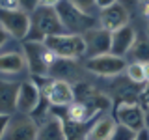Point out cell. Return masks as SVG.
<instances>
[{
  "mask_svg": "<svg viewBox=\"0 0 149 140\" xmlns=\"http://www.w3.org/2000/svg\"><path fill=\"white\" fill-rule=\"evenodd\" d=\"M37 123L28 114H17L15 118H9V123L0 140H34L36 138Z\"/></svg>",
  "mask_w": 149,
  "mask_h": 140,
  "instance_id": "ba28073f",
  "label": "cell"
},
{
  "mask_svg": "<svg viewBox=\"0 0 149 140\" xmlns=\"http://www.w3.org/2000/svg\"><path fill=\"white\" fill-rule=\"evenodd\" d=\"M132 54L138 62H149V37H143V39H136L132 45Z\"/></svg>",
  "mask_w": 149,
  "mask_h": 140,
  "instance_id": "ac0fdd59",
  "label": "cell"
},
{
  "mask_svg": "<svg viewBox=\"0 0 149 140\" xmlns=\"http://www.w3.org/2000/svg\"><path fill=\"white\" fill-rule=\"evenodd\" d=\"M9 118H11L9 114H0V136H2L4 131H6L8 123H9Z\"/></svg>",
  "mask_w": 149,
  "mask_h": 140,
  "instance_id": "d4e9b609",
  "label": "cell"
},
{
  "mask_svg": "<svg viewBox=\"0 0 149 140\" xmlns=\"http://www.w3.org/2000/svg\"><path fill=\"white\" fill-rule=\"evenodd\" d=\"M114 127H116L114 118H110V116H101V118L90 127V131L86 133V138L88 140H108Z\"/></svg>",
  "mask_w": 149,
  "mask_h": 140,
  "instance_id": "e0dca14e",
  "label": "cell"
},
{
  "mask_svg": "<svg viewBox=\"0 0 149 140\" xmlns=\"http://www.w3.org/2000/svg\"><path fill=\"white\" fill-rule=\"evenodd\" d=\"M0 24L8 36L15 39H26L30 32V15L22 9H0Z\"/></svg>",
  "mask_w": 149,
  "mask_h": 140,
  "instance_id": "8992f818",
  "label": "cell"
},
{
  "mask_svg": "<svg viewBox=\"0 0 149 140\" xmlns=\"http://www.w3.org/2000/svg\"><path fill=\"white\" fill-rule=\"evenodd\" d=\"M84 140H88V138H84Z\"/></svg>",
  "mask_w": 149,
  "mask_h": 140,
  "instance_id": "e575fe53",
  "label": "cell"
},
{
  "mask_svg": "<svg viewBox=\"0 0 149 140\" xmlns=\"http://www.w3.org/2000/svg\"><path fill=\"white\" fill-rule=\"evenodd\" d=\"M134 140H149V129L143 127V129L136 131V136H134Z\"/></svg>",
  "mask_w": 149,
  "mask_h": 140,
  "instance_id": "484cf974",
  "label": "cell"
},
{
  "mask_svg": "<svg viewBox=\"0 0 149 140\" xmlns=\"http://www.w3.org/2000/svg\"><path fill=\"white\" fill-rule=\"evenodd\" d=\"M37 86H39V84H37ZM39 90H41V95H43L52 106H56V108L67 106L74 101L73 86L67 80H62V78L45 77V82L39 86Z\"/></svg>",
  "mask_w": 149,
  "mask_h": 140,
  "instance_id": "5b68a950",
  "label": "cell"
},
{
  "mask_svg": "<svg viewBox=\"0 0 149 140\" xmlns=\"http://www.w3.org/2000/svg\"><path fill=\"white\" fill-rule=\"evenodd\" d=\"M54 9L58 13V19L62 22L63 32H67V34H84L86 30L95 26V17L82 13L69 0H60Z\"/></svg>",
  "mask_w": 149,
  "mask_h": 140,
  "instance_id": "3957f363",
  "label": "cell"
},
{
  "mask_svg": "<svg viewBox=\"0 0 149 140\" xmlns=\"http://www.w3.org/2000/svg\"><path fill=\"white\" fill-rule=\"evenodd\" d=\"M140 106H142L143 110H149V82H146V86H143V90L140 92Z\"/></svg>",
  "mask_w": 149,
  "mask_h": 140,
  "instance_id": "7402d4cb",
  "label": "cell"
},
{
  "mask_svg": "<svg viewBox=\"0 0 149 140\" xmlns=\"http://www.w3.org/2000/svg\"><path fill=\"white\" fill-rule=\"evenodd\" d=\"M99 21H101V28H104L108 32H114L121 26L129 24V11L121 2H116L108 8L101 9Z\"/></svg>",
  "mask_w": 149,
  "mask_h": 140,
  "instance_id": "7c38bea8",
  "label": "cell"
},
{
  "mask_svg": "<svg viewBox=\"0 0 149 140\" xmlns=\"http://www.w3.org/2000/svg\"><path fill=\"white\" fill-rule=\"evenodd\" d=\"M134 41H136V32H134V28L129 26V24L121 26L118 30L110 32V52L123 58L127 52H130Z\"/></svg>",
  "mask_w": 149,
  "mask_h": 140,
  "instance_id": "4fadbf2b",
  "label": "cell"
},
{
  "mask_svg": "<svg viewBox=\"0 0 149 140\" xmlns=\"http://www.w3.org/2000/svg\"><path fill=\"white\" fill-rule=\"evenodd\" d=\"M43 43L49 47L58 58H82L84 56V39L82 34H54V36H47L43 39Z\"/></svg>",
  "mask_w": 149,
  "mask_h": 140,
  "instance_id": "277c9868",
  "label": "cell"
},
{
  "mask_svg": "<svg viewBox=\"0 0 149 140\" xmlns=\"http://www.w3.org/2000/svg\"><path fill=\"white\" fill-rule=\"evenodd\" d=\"M22 56L26 60L28 71L34 77H47L49 65L58 58L43 41H34V39H26L22 43Z\"/></svg>",
  "mask_w": 149,
  "mask_h": 140,
  "instance_id": "7a4b0ae2",
  "label": "cell"
},
{
  "mask_svg": "<svg viewBox=\"0 0 149 140\" xmlns=\"http://www.w3.org/2000/svg\"><path fill=\"white\" fill-rule=\"evenodd\" d=\"M146 127L149 129V116H146Z\"/></svg>",
  "mask_w": 149,
  "mask_h": 140,
  "instance_id": "1f68e13d",
  "label": "cell"
},
{
  "mask_svg": "<svg viewBox=\"0 0 149 140\" xmlns=\"http://www.w3.org/2000/svg\"><path fill=\"white\" fill-rule=\"evenodd\" d=\"M84 39V58H93L110 52V32L104 28L93 26L82 34Z\"/></svg>",
  "mask_w": 149,
  "mask_h": 140,
  "instance_id": "30bf717a",
  "label": "cell"
},
{
  "mask_svg": "<svg viewBox=\"0 0 149 140\" xmlns=\"http://www.w3.org/2000/svg\"><path fill=\"white\" fill-rule=\"evenodd\" d=\"M62 32H63V28H62V22L58 19L56 9L37 6L30 15V32H28L26 39L43 41L47 36L62 34Z\"/></svg>",
  "mask_w": 149,
  "mask_h": 140,
  "instance_id": "6da1fadb",
  "label": "cell"
},
{
  "mask_svg": "<svg viewBox=\"0 0 149 140\" xmlns=\"http://www.w3.org/2000/svg\"><path fill=\"white\" fill-rule=\"evenodd\" d=\"M19 84L0 78V114H9L13 116L17 112V93H19Z\"/></svg>",
  "mask_w": 149,
  "mask_h": 140,
  "instance_id": "9a60e30c",
  "label": "cell"
},
{
  "mask_svg": "<svg viewBox=\"0 0 149 140\" xmlns=\"http://www.w3.org/2000/svg\"><path fill=\"white\" fill-rule=\"evenodd\" d=\"M26 69V60L22 52L9 50L0 52V73H21Z\"/></svg>",
  "mask_w": 149,
  "mask_h": 140,
  "instance_id": "2e32d148",
  "label": "cell"
},
{
  "mask_svg": "<svg viewBox=\"0 0 149 140\" xmlns=\"http://www.w3.org/2000/svg\"><path fill=\"white\" fill-rule=\"evenodd\" d=\"M60 0H39V6H45V8H56Z\"/></svg>",
  "mask_w": 149,
  "mask_h": 140,
  "instance_id": "f546056e",
  "label": "cell"
},
{
  "mask_svg": "<svg viewBox=\"0 0 149 140\" xmlns=\"http://www.w3.org/2000/svg\"><path fill=\"white\" fill-rule=\"evenodd\" d=\"M34 140H67L63 120L60 118L58 114H50L49 118L37 127Z\"/></svg>",
  "mask_w": 149,
  "mask_h": 140,
  "instance_id": "5bb4252c",
  "label": "cell"
},
{
  "mask_svg": "<svg viewBox=\"0 0 149 140\" xmlns=\"http://www.w3.org/2000/svg\"><path fill=\"white\" fill-rule=\"evenodd\" d=\"M127 71V77L129 80H132L134 84H146V75H143V65L142 62H134L125 67Z\"/></svg>",
  "mask_w": 149,
  "mask_h": 140,
  "instance_id": "d6986e66",
  "label": "cell"
},
{
  "mask_svg": "<svg viewBox=\"0 0 149 140\" xmlns=\"http://www.w3.org/2000/svg\"><path fill=\"white\" fill-rule=\"evenodd\" d=\"M143 65V75H146V82H149V62H142Z\"/></svg>",
  "mask_w": 149,
  "mask_h": 140,
  "instance_id": "4dcf8cb0",
  "label": "cell"
},
{
  "mask_svg": "<svg viewBox=\"0 0 149 140\" xmlns=\"http://www.w3.org/2000/svg\"><path fill=\"white\" fill-rule=\"evenodd\" d=\"M134 136H136V131L134 129L125 127V125H121V123H116V127L112 131L108 140H134Z\"/></svg>",
  "mask_w": 149,
  "mask_h": 140,
  "instance_id": "ffe728a7",
  "label": "cell"
},
{
  "mask_svg": "<svg viewBox=\"0 0 149 140\" xmlns=\"http://www.w3.org/2000/svg\"><path fill=\"white\" fill-rule=\"evenodd\" d=\"M37 6H39V0H19V8L26 13H32Z\"/></svg>",
  "mask_w": 149,
  "mask_h": 140,
  "instance_id": "603a6c76",
  "label": "cell"
},
{
  "mask_svg": "<svg viewBox=\"0 0 149 140\" xmlns=\"http://www.w3.org/2000/svg\"><path fill=\"white\" fill-rule=\"evenodd\" d=\"M125 2H130V0H125Z\"/></svg>",
  "mask_w": 149,
  "mask_h": 140,
  "instance_id": "d6a6232c",
  "label": "cell"
},
{
  "mask_svg": "<svg viewBox=\"0 0 149 140\" xmlns=\"http://www.w3.org/2000/svg\"><path fill=\"white\" fill-rule=\"evenodd\" d=\"M140 4V9H142V13L149 19V0H138Z\"/></svg>",
  "mask_w": 149,
  "mask_h": 140,
  "instance_id": "83f0119b",
  "label": "cell"
},
{
  "mask_svg": "<svg viewBox=\"0 0 149 140\" xmlns=\"http://www.w3.org/2000/svg\"><path fill=\"white\" fill-rule=\"evenodd\" d=\"M147 32H149V28H147Z\"/></svg>",
  "mask_w": 149,
  "mask_h": 140,
  "instance_id": "836d02e7",
  "label": "cell"
},
{
  "mask_svg": "<svg viewBox=\"0 0 149 140\" xmlns=\"http://www.w3.org/2000/svg\"><path fill=\"white\" fill-rule=\"evenodd\" d=\"M8 32L6 30H4V28H2V24H0V49H2V47L4 45H6V41H8Z\"/></svg>",
  "mask_w": 149,
  "mask_h": 140,
  "instance_id": "f1b7e54d",
  "label": "cell"
},
{
  "mask_svg": "<svg viewBox=\"0 0 149 140\" xmlns=\"http://www.w3.org/2000/svg\"><path fill=\"white\" fill-rule=\"evenodd\" d=\"M114 120L116 123L140 131L146 127V110L136 101H119L114 108Z\"/></svg>",
  "mask_w": 149,
  "mask_h": 140,
  "instance_id": "52a82bcc",
  "label": "cell"
},
{
  "mask_svg": "<svg viewBox=\"0 0 149 140\" xmlns=\"http://www.w3.org/2000/svg\"><path fill=\"white\" fill-rule=\"evenodd\" d=\"M116 2H119V0H95V6L99 9H104V8H108V6H112V4H116Z\"/></svg>",
  "mask_w": 149,
  "mask_h": 140,
  "instance_id": "4316f807",
  "label": "cell"
},
{
  "mask_svg": "<svg viewBox=\"0 0 149 140\" xmlns=\"http://www.w3.org/2000/svg\"><path fill=\"white\" fill-rule=\"evenodd\" d=\"M86 67L90 69L91 73L99 75V77H116L121 71H125L127 64L121 56H116L112 52L106 54H99V56H93V58H88Z\"/></svg>",
  "mask_w": 149,
  "mask_h": 140,
  "instance_id": "9c48e42d",
  "label": "cell"
},
{
  "mask_svg": "<svg viewBox=\"0 0 149 140\" xmlns=\"http://www.w3.org/2000/svg\"><path fill=\"white\" fill-rule=\"evenodd\" d=\"M0 9H21L19 0H0Z\"/></svg>",
  "mask_w": 149,
  "mask_h": 140,
  "instance_id": "cb8c5ba5",
  "label": "cell"
},
{
  "mask_svg": "<svg viewBox=\"0 0 149 140\" xmlns=\"http://www.w3.org/2000/svg\"><path fill=\"white\" fill-rule=\"evenodd\" d=\"M77 9H80L82 13H88V15H93V11L97 9L95 0H69Z\"/></svg>",
  "mask_w": 149,
  "mask_h": 140,
  "instance_id": "44dd1931",
  "label": "cell"
},
{
  "mask_svg": "<svg viewBox=\"0 0 149 140\" xmlns=\"http://www.w3.org/2000/svg\"><path fill=\"white\" fill-rule=\"evenodd\" d=\"M41 101V90L36 84V80H24L19 84V93H17V112L19 114H28L37 108Z\"/></svg>",
  "mask_w": 149,
  "mask_h": 140,
  "instance_id": "8fae6325",
  "label": "cell"
}]
</instances>
